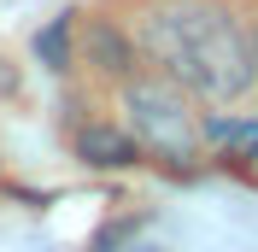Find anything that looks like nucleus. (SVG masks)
Returning <instances> with one entry per match:
<instances>
[{
  "label": "nucleus",
  "instance_id": "nucleus-7",
  "mask_svg": "<svg viewBox=\"0 0 258 252\" xmlns=\"http://www.w3.org/2000/svg\"><path fill=\"white\" fill-rule=\"evenodd\" d=\"M0 94H6V100L18 94V71H12V65H6V59H0Z\"/></svg>",
  "mask_w": 258,
  "mask_h": 252
},
{
  "label": "nucleus",
  "instance_id": "nucleus-6",
  "mask_svg": "<svg viewBox=\"0 0 258 252\" xmlns=\"http://www.w3.org/2000/svg\"><path fill=\"white\" fill-rule=\"evenodd\" d=\"M217 141H229V147L252 141V123H241V117H217V111H206V147H217Z\"/></svg>",
  "mask_w": 258,
  "mask_h": 252
},
{
  "label": "nucleus",
  "instance_id": "nucleus-8",
  "mask_svg": "<svg viewBox=\"0 0 258 252\" xmlns=\"http://www.w3.org/2000/svg\"><path fill=\"white\" fill-rule=\"evenodd\" d=\"M252 59H258V30H252Z\"/></svg>",
  "mask_w": 258,
  "mask_h": 252
},
{
  "label": "nucleus",
  "instance_id": "nucleus-4",
  "mask_svg": "<svg viewBox=\"0 0 258 252\" xmlns=\"http://www.w3.org/2000/svg\"><path fill=\"white\" fill-rule=\"evenodd\" d=\"M71 153L88 164V170H129V164H141V147H135V135H129L123 123H106V117H94V123H82L77 135H71Z\"/></svg>",
  "mask_w": 258,
  "mask_h": 252
},
{
  "label": "nucleus",
  "instance_id": "nucleus-1",
  "mask_svg": "<svg viewBox=\"0 0 258 252\" xmlns=\"http://www.w3.org/2000/svg\"><path fill=\"white\" fill-rule=\"evenodd\" d=\"M135 47L153 71L176 77L194 100H241L258 82L252 30L217 0H147L135 18Z\"/></svg>",
  "mask_w": 258,
  "mask_h": 252
},
{
  "label": "nucleus",
  "instance_id": "nucleus-3",
  "mask_svg": "<svg viewBox=\"0 0 258 252\" xmlns=\"http://www.w3.org/2000/svg\"><path fill=\"white\" fill-rule=\"evenodd\" d=\"M77 65H88L94 77L123 82L141 71V47H135V30H123L117 18H88L77 30Z\"/></svg>",
  "mask_w": 258,
  "mask_h": 252
},
{
  "label": "nucleus",
  "instance_id": "nucleus-5",
  "mask_svg": "<svg viewBox=\"0 0 258 252\" xmlns=\"http://www.w3.org/2000/svg\"><path fill=\"white\" fill-rule=\"evenodd\" d=\"M35 59L47 65L53 77H64L77 65V12H59L47 30H35Z\"/></svg>",
  "mask_w": 258,
  "mask_h": 252
},
{
  "label": "nucleus",
  "instance_id": "nucleus-2",
  "mask_svg": "<svg viewBox=\"0 0 258 252\" xmlns=\"http://www.w3.org/2000/svg\"><path fill=\"white\" fill-rule=\"evenodd\" d=\"M117 106H123L117 123L135 135V147H141L147 158L188 164V158L206 153V111H200V100H194L176 77L141 65L135 77L117 82Z\"/></svg>",
  "mask_w": 258,
  "mask_h": 252
}]
</instances>
